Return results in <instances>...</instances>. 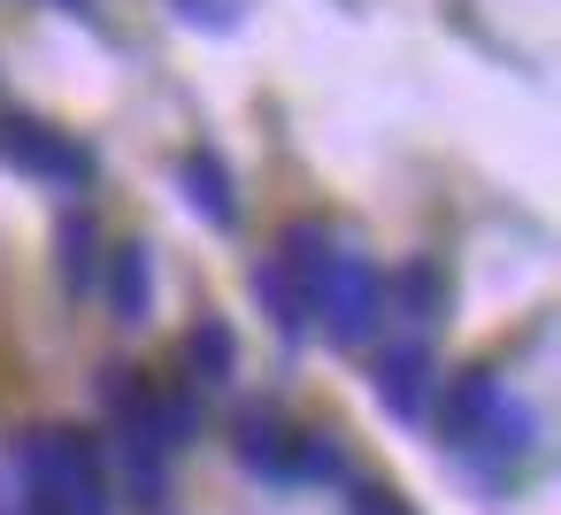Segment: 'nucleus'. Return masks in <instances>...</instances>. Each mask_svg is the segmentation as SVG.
Here are the masks:
<instances>
[{"mask_svg":"<svg viewBox=\"0 0 561 515\" xmlns=\"http://www.w3.org/2000/svg\"><path fill=\"white\" fill-rule=\"evenodd\" d=\"M9 477H16V507H32V515H116L108 454L93 431H62V423L24 431Z\"/></svg>","mask_w":561,"mask_h":515,"instance_id":"f257e3e1","label":"nucleus"},{"mask_svg":"<svg viewBox=\"0 0 561 515\" xmlns=\"http://www.w3.org/2000/svg\"><path fill=\"white\" fill-rule=\"evenodd\" d=\"M308 323H323L331 346H362V339L385 323V270H377L369 254L339 247L331 270H323L316 293H308Z\"/></svg>","mask_w":561,"mask_h":515,"instance_id":"f03ea898","label":"nucleus"},{"mask_svg":"<svg viewBox=\"0 0 561 515\" xmlns=\"http://www.w3.org/2000/svg\"><path fill=\"white\" fill-rule=\"evenodd\" d=\"M0 162H16L24 178L62 185V193L93 185V147H85L78 131H62V124L32 116V108H9V116H0Z\"/></svg>","mask_w":561,"mask_h":515,"instance_id":"7ed1b4c3","label":"nucleus"},{"mask_svg":"<svg viewBox=\"0 0 561 515\" xmlns=\"http://www.w3.org/2000/svg\"><path fill=\"white\" fill-rule=\"evenodd\" d=\"M431 385H438V362H431L423 339H392V346L369 362V392H377V408L400 415V423H415V415L431 408Z\"/></svg>","mask_w":561,"mask_h":515,"instance_id":"20e7f679","label":"nucleus"},{"mask_svg":"<svg viewBox=\"0 0 561 515\" xmlns=\"http://www.w3.org/2000/svg\"><path fill=\"white\" fill-rule=\"evenodd\" d=\"M507 400V385H500V369H454L446 385H438V438L454 446V454H469L477 446V431L492 423V408Z\"/></svg>","mask_w":561,"mask_h":515,"instance_id":"39448f33","label":"nucleus"},{"mask_svg":"<svg viewBox=\"0 0 561 515\" xmlns=\"http://www.w3.org/2000/svg\"><path fill=\"white\" fill-rule=\"evenodd\" d=\"M178 193H185V208L208 231H239V178H231V162L216 147H185L178 154Z\"/></svg>","mask_w":561,"mask_h":515,"instance_id":"423d86ee","label":"nucleus"},{"mask_svg":"<svg viewBox=\"0 0 561 515\" xmlns=\"http://www.w3.org/2000/svg\"><path fill=\"white\" fill-rule=\"evenodd\" d=\"M530 446H538V408L530 400H500L492 408V423L477 431V446H469V461H477V477H492V484H507L523 461H530Z\"/></svg>","mask_w":561,"mask_h":515,"instance_id":"0eeeda50","label":"nucleus"},{"mask_svg":"<svg viewBox=\"0 0 561 515\" xmlns=\"http://www.w3.org/2000/svg\"><path fill=\"white\" fill-rule=\"evenodd\" d=\"M446 300H454V293H446V270H438L431 254H408V262L385 277V308L408 323V339H415V331H431V323L446 316Z\"/></svg>","mask_w":561,"mask_h":515,"instance_id":"6e6552de","label":"nucleus"},{"mask_svg":"<svg viewBox=\"0 0 561 515\" xmlns=\"http://www.w3.org/2000/svg\"><path fill=\"white\" fill-rule=\"evenodd\" d=\"M231 446H239V469H254L262 484H293V423L277 408H247L231 423Z\"/></svg>","mask_w":561,"mask_h":515,"instance_id":"1a4fd4ad","label":"nucleus"},{"mask_svg":"<svg viewBox=\"0 0 561 515\" xmlns=\"http://www.w3.org/2000/svg\"><path fill=\"white\" fill-rule=\"evenodd\" d=\"M101 285H108V316L139 331V323L154 316V247H147V239H124V247L108 254Z\"/></svg>","mask_w":561,"mask_h":515,"instance_id":"9d476101","label":"nucleus"},{"mask_svg":"<svg viewBox=\"0 0 561 515\" xmlns=\"http://www.w3.org/2000/svg\"><path fill=\"white\" fill-rule=\"evenodd\" d=\"M185 369H193L201 392H224V385L239 377V331H231L216 308H201V323L185 331Z\"/></svg>","mask_w":561,"mask_h":515,"instance_id":"9b49d317","label":"nucleus"},{"mask_svg":"<svg viewBox=\"0 0 561 515\" xmlns=\"http://www.w3.org/2000/svg\"><path fill=\"white\" fill-rule=\"evenodd\" d=\"M55 262H62V285H70V293H101L108 254H101V224H93L85 208H70V216L55 224Z\"/></svg>","mask_w":561,"mask_h":515,"instance_id":"f8f14e48","label":"nucleus"},{"mask_svg":"<svg viewBox=\"0 0 561 515\" xmlns=\"http://www.w3.org/2000/svg\"><path fill=\"white\" fill-rule=\"evenodd\" d=\"M346 477H354V461H346L339 431H323V423L293 431V484H346Z\"/></svg>","mask_w":561,"mask_h":515,"instance_id":"ddd939ff","label":"nucleus"},{"mask_svg":"<svg viewBox=\"0 0 561 515\" xmlns=\"http://www.w3.org/2000/svg\"><path fill=\"white\" fill-rule=\"evenodd\" d=\"M254 300L270 308V323H277L285 339H308V300L277 277V262H254Z\"/></svg>","mask_w":561,"mask_h":515,"instance_id":"4468645a","label":"nucleus"},{"mask_svg":"<svg viewBox=\"0 0 561 515\" xmlns=\"http://www.w3.org/2000/svg\"><path fill=\"white\" fill-rule=\"evenodd\" d=\"M247 16V0H178V24H193V32H231Z\"/></svg>","mask_w":561,"mask_h":515,"instance_id":"2eb2a0df","label":"nucleus"},{"mask_svg":"<svg viewBox=\"0 0 561 515\" xmlns=\"http://www.w3.org/2000/svg\"><path fill=\"white\" fill-rule=\"evenodd\" d=\"M346 492H354V515H415L392 484H369V477H346Z\"/></svg>","mask_w":561,"mask_h":515,"instance_id":"dca6fc26","label":"nucleus"}]
</instances>
